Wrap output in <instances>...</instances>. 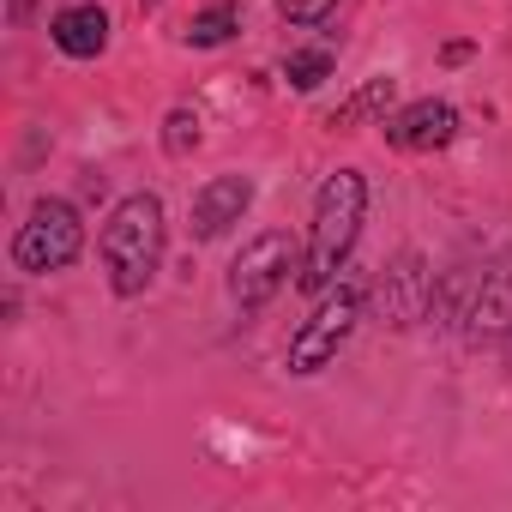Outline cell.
<instances>
[{"label": "cell", "instance_id": "cell-17", "mask_svg": "<svg viewBox=\"0 0 512 512\" xmlns=\"http://www.w3.org/2000/svg\"><path fill=\"white\" fill-rule=\"evenodd\" d=\"M145 7H157V0H145Z\"/></svg>", "mask_w": 512, "mask_h": 512}, {"label": "cell", "instance_id": "cell-6", "mask_svg": "<svg viewBox=\"0 0 512 512\" xmlns=\"http://www.w3.org/2000/svg\"><path fill=\"white\" fill-rule=\"evenodd\" d=\"M374 302H380V320H386V326H416V320L428 314L434 278H428V266H422V253H398L392 272H380V284H374Z\"/></svg>", "mask_w": 512, "mask_h": 512}, {"label": "cell", "instance_id": "cell-14", "mask_svg": "<svg viewBox=\"0 0 512 512\" xmlns=\"http://www.w3.org/2000/svg\"><path fill=\"white\" fill-rule=\"evenodd\" d=\"M199 145V115L193 109H169V121H163V151L169 157H187Z\"/></svg>", "mask_w": 512, "mask_h": 512}, {"label": "cell", "instance_id": "cell-7", "mask_svg": "<svg viewBox=\"0 0 512 512\" xmlns=\"http://www.w3.org/2000/svg\"><path fill=\"white\" fill-rule=\"evenodd\" d=\"M452 133H458V115H452V103H434V97H422L386 121V139L398 151H440V145H452Z\"/></svg>", "mask_w": 512, "mask_h": 512}, {"label": "cell", "instance_id": "cell-15", "mask_svg": "<svg viewBox=\"0 0 512 512\" xmlns=\"http://www.w3.org/2000/svg\"><path fill=\"white\" fill-rule=\"evenodd\" d=\"M278 7H284V19H290V25H326L338 0H278Z\"/></svg>", "mask_w": 512, "mask_h": 512}, {"label": "cell", "instance_id": "cell-13", "mask_svg": "<svg viewBox=\"0 0 512 512\" xmlns=\"http://www.w3.org/2000/svg\"><path fill=\"white\" fill-rule=\"evenodd\" d=\"M386 103H392V79H374L368 91H356V97L332 115V127H356L362 115H374V109H386Z\"/></svg>", "mask_w": 512, "mask_h": 512}, {"label": "cell", "instance_id": "cell-4", "mask_svg": "<svg viewBox=\"0 0 512 512\" xmlns=\"http://www.w3.org/2000/svg\"><path fill=\"white\" fill-rule=\"evenodd\" d=\"M356 320H362V290H356V284H338V290L308 314V326L290 338V374H320V368H332L338 350H344V338L356 332Z\"/></svg>", "mask_w": 512, "mask_h": 512}, {"label": "cell", "instance_id": "cell-11", "mask_svg": "<svg viewBox=\"0 0 512 512\" xmlns=\"http://www.w3.org/2000/svg\"><path fill=\"white\" fill-rule=\"evenodd\" d=\"M235 25H241V19H235V7H211V13H199V19L187 25V43H193V49L229 43V37H235Z\"/></svg>", "mask_w": 512, "mask_h": 512}, {"label": "cell", "instance_id": "cell-1", "mask_svg": "<svg viewBox=\"0 0 512 512\" xmlns=\"http://www.w3.org/2000/svg\"><path fill=\"white\" fill-rule=\"evenodd\" d=\"M97 247H103L115 296H139L157 278V260H163V205H157V193H127L109 211Z\"/></svg>", "mask_w": 512, "mask_h": 512}, {"label": "cell", "instance_id": "cell-5", "mask_svg": "<svg viewBox=\"0 0 512 512\" xmlns=\"http://www.w3.org/2000/svg\"><path fill=\"white\" fill-rule=\"evenodd\" d=\"M296 266H302L296 241H290L284 229H272V235H260V241L241 247V260L229 266V296H235L241 308H266V302L290 284Z\"/></svg>", "mask_w": 512, "mask_h": 512}, {"label": "cell", "instance_id": "cell-3", "mask_svg": "<svg viewBox=\"0 0 512 512\" xmlns=\"http://www.w3.org/2000/svg\"><path fill=\"white\" fill-rule=\"evenodd\" d=\"M79 247H85V223L67 199H37L31 217L19 223L13 235V266L19 272H61L79 260Z\"/></svg>", "mask_w": 512, "mask_h": 512}, {"label": "cell", "instance_id": "cell-12", "mask_svg": "<svg viewBox=\"0 0 512 512\" xmlns=\"http://www.w3.org/2000/svg\"><path fill=\"white\" fill-rule=\"evenodd\" d=\"M326 73H332V55H326V49H302V55H290V61H284V79H290L296 91L326 85Z\"/></svg>", "mask_w": 512, "mask_h": 512}, {"label": "cell", "instance_id": "cell-9", "mask_svg": "<svg viewBox=\"0 0 512 512\" xmlns=\"http://www.w3.org/2000/svg\"><path fill=\"white\" fill-rule=\"evenodd\" d=\"M512 326V260H500L494 272H482L470 308H464V332L470 338H494Z\"/></svg>", "mask_w": 512, "mask_h": 512}, {"label": "cell", "instance_id": "cell-10", "mask_svg": "<svg viewBox=\"0 0 512 512\" xmlns=\"http://www.w3.org/2000/svg\"><path fill=\"white\" fill-rule=\"evenodd\" d=\"M55 43H61V55H73V61L103 55V49H109V13H103V7H67V13L55 19Z\"/></svg>", "mask_w": 512, "mask_h": 512}, {"label": "cell", "instance_id": "cell-2", "mask_svg": "<svg viewBox=\"0 0 512 512\" xmlns=\"http://www.w3.org/2000/svg\"><path fill=\"white\" fill-rule=\"evenodd\" d=\"M362 211H368V181L356 169H338L314 199V241L302 260V290H326L338 278V266L350 260V247L362 235Z\"/></svg>", "mask_w": 512, "mask_h": 512}, {"label": "cell", "instance_id": "cell-8", "mask_svg": "<svg viewBox=\"0 0 512 512\" xmlns=\"http://www.w3.org/2000/svg\"><path fill=\"white\" fill-rule=\"evenodd\" d=\"M253 205V181L247 175H217L193 193V235L199 241H217L229 223H241V211Z\"/></svg>", "mask_w": 512, "mask_h": 512}, {"label": "cell", "instance_id": "cell-16", "mask_svg": "<svg viewBox=\"0 0 512 512\" xmlns=\"http://www.w3.org/2000/svg\"><path fill=\"white\" fill-rule=\"evenodd\" d=\"M31 7H37V0H13V25H19V19H25Z\"/></svg>", "mask_w": 512, "mask_h": 512}]
</instances>
